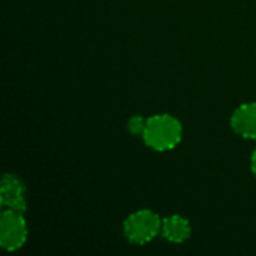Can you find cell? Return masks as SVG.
Here are the masks:
<instances>
[{"mask_svg":"<svg viewBox=\"0 0 256 256\" xmlns=\"http://www.w3.org/2000/svg\"><path fill=\"white\" fill-rule=\"evenodd\" d=\"M182 123L168 114L150 117L142 135L146 144L156 152H170L176 148L182 142Z\"/></svg>","mask_w":256,"mask_h":256,"instance_id":"6da1fadb","label":"cell"},{"mask_svg":"<svg viewBox=\"0 0 256 256\" xmlns=\"http://www.w3.org/2000/svg\"><path fill=\"white\" fill-rule=\"evenodd\" d=\"M162 224L164 220L152 210H141L128 218L124 222V234L130 243L144 246L162 231Z\"/></svg>","mask_w":256,"mask_h":256,"instance_id":"7a4b0ae2","label":"cell"},{"mask_svg":"<svg viewBox=\"0 0 256 256\" xmlns=\"http://www.w3.org/2000/svg\"><path fill=\"white\" fill-rule=\"evenodd\" d=\"M28 237V228L22 213L4 210L0 219V246L8 252L20 250Z\"/></svg>","mask_w":256,"mask_h":256,"instance_id":"3957f363","label":"cell"},{"mask_svg":"<svg viewBox=\"0 0 256 256\" xmlns=\"http://www.w3.org/2000/svg\"><path fill=\"white\" fill-rule=\"evenodd\" d=\"M0 202L4 210L24 213L27 210L24 183L14 174H4L0 186Z\"/></svg>","mask_w":256,"mask_h":256,"instance_id":"277c9868","label":"cell"},{"mask_svg":"<svg viewBox=\"0 0 256 256\" xmlns=\"http://www.w3.org/2000/svg\"><path fill=\"white\" fill-rule=\"evenodd\" d=\"M234 132L246 140H256V102L242 105L231 118Z\"/></svg>","mask_w":256,"mask_h":256,"instance_id":"5b68a950","label":"cell"},{"mask_svg":"<svg viewBox=\"0 0 256 256\" xmlns=\"http://www.w3.org/2000/svg\"><path fill=\"white\" fill-rule=\"evenodd\" d=\"M190 225L189 220L184 219L183 216H171L164 220L162 224V236L176 244L184 243L190 237Z\"/></svg>","mask_w":256,"mask_h":256,"instance_id":"8992f818","label":"cell"},{"mask_svg":"<svg viewBox=\"0 0 256 256\" xmlns=\"http://www.w3.org/2000/svg\"><path fill=\"white\" fill-rule=\"evenodd\" d=\"M146 124H147V120H144L141 116H135L129 120V124H128V129L132 135H136V136H142L144 135V130H146Z\"/></svg>","mask_w":256,"mask_h":256,"instance_id":"52a82bcc","label":"cell"},{"mask_svg":"<svg viewBox=\"0 0 256 256\" xmlns=\"http://www.w3.org/2000/svg\"><path fill=\"white\" fill-rule=\"evenodd\" d=\"M252 172L255 174L256 177V150L255 153H254V156H252Z\"/></svg>","mask_w":256,"mask_h":256,"instance_id":"ba28073f","label":"cell"}]
</instances>
